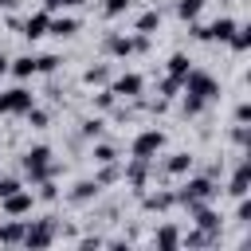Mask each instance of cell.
I'll list each match as a JSON object with an SVG mask.
<instances>
[{
	"label": "cell",
	"instance_id": "cell-1",
	"mask_svg": "<svg viewBox=\"0 0 251 251\" xmlns=\"http://www.w3.org/2000/svg\"><path fill=\"white\" fill-rule=\"evenodd\" d=\"M180 86L188 90V94H184V114H200V110H204V102H212V98L220 94L216 78H212V75H204V71H188Z\"/></svg>",
	"mask_w": 251,
	"mask_h": 251
},
{
	"label": "cell",
	"instance_id": "cell-2",
	"mask_svg": "<svg viewBox=\"0 0 251 251\" xmlns=\"http://www.w3.org/2000/svg\"><path fill=\"white\" fill-rule=\"evenodd\" d=\"M55 169H59V165L51 161V149H47V145H35V149H27V153H24V173H27L35 184H39V180H47Z\"/></svg>",
	"mask_w": 251,
	"mask_h": 251
},
{
	"label": "cell",
	"instance_id": "cell-3",
	"mask_svg": "<svg viewBox=\"0 0 251 251\" xmlns=\"http://www.w3.org/2000/svg\"><path fill=\"white\" fill-rule=\"evenodd\" d=\"M220 188L212 184V176H192L180 192H176V204H184V208H196V204H208L212 196H216Z\"/></svg>",
	"mask_w": 251,
	"mask_h": 251
},
{
	"label": "cell",
	"instance_id": "cell-4",
	"mask_svg": "<svg viewBox=\"0 0 251 251\" xmlns=\"http://www.w3.org/2000/svg\"><path fill=\"white\" fill-rule=\"evenodd\" d=\"M149 47V35H106V51L126 59V55H137Z\"/></svg>",
	"mask_w": 251,
	"mask_h": 251
},
{
	"label": "cell",
	"instance_id": "cell-5",
	"mask_svg": "<svg viewBox=\"0 0 251 251\" xmlns=\"http://www.w3.org/2000/svg\"><path fill=\"white\" fill-rule=\"evenodd\" d=\"M20 243L31 247V251L51 247V243H55V224H51V220H35L31 227H24V239H20Z\"/></svg>",
	"mask_w": 251,
	"mask_h": 251
},
{
	"label": "cell",
	"instance_id": "cell-6",
	"mask_svg": "<svg viewBox=\"0 0 251 251\" xmlns=\"http://www.w3.org/2000/svg\"><path fill=\"white\" fill-rule=\"evenodd\" d=\"M31 106H35V98H31V90H24V86L0 94V114H27Z\"/></svg>",
	"mask_w": 251,
	"mask_h": 251
},
{
	"label": "cell",
	"instance_id": "cell-7",
	"mask_svg": "<svg viewBox=\"0 0 251 251\" xmlns=\"http://www.w3.org/2000/svg\"><path fill=\"white\" fill-rule=\"evenodd\" d=\"M231 31H235V20H227V16H220V20H216V24H208V27H204V24H196V27H192V35H196V39H220V43H227V39H231Z\"/></svg>",
	"mask_w": 251,
	"mask_h": 251
},
{
	"label": "cell",
	"instance_id": "cell-8",
	"mask_svg": "<svg viewBox=\"0 0 251 251\" xmlns=\"http://www.w3.org/2000/svg\"><path fill=\"white\" fill-rule=\"evenodd\" d=\"M161 145H165V133H161V129H141V133L133 137V157H145V161H149Z\"/></svg>",
	"mask_w": 251,
	"mask_h": 251
},
{
	"label": "cell",
	"instance_id": "cell-9",
	"mask_svg": "<svg viewBox=\"0 0 251 251\" xmlns=\"http://www.w3.org/2000/svg\"><path fill=\"white\" fill-rule=\"evenodd\" d=\"M114 98H137L141 90H145V82H141V75H122V78H114Z\"/></svg>",
	"mask_w": 251,
	"mask_h": 251
},
{
	"label": "cell",
	"instance_id": "cell-10",
	"mask_svg": "<svg viewBox=\"0 0 251 251\" xmlns=\"http://www.w3.org/2000/svg\"><path fill=\"white\" fill-rule=\"evenodd\" d=\"M31 200H35L31 192L16 188L12 196H4V212H8V216H24V212H31Z\"/></svg>",
	"mask_w": 251,
	"mask_h": 251
},
{
	"label": "cell",
	"instance_id": "cell-11",
	"mask_svg": "<svg viewBox=\"0 0 251 251\" xmlns=\"http://www.w3.org/2000/svg\"><path fill=\"white\" fill-rule=\"evenodd\" d=\"M247 184H251V165L243 161V165L231 173V184H227V192H231V196H247Z\"/></svg>",
	"mask_w": 251,
	"mask_h": 251
},
{
	"label": "cell",
	"instance_id": "cell-12",
	"mask_svg": "<svg viewBox=\"0 0 251 251\" xmlns=\"http://www.w3.org/2000/svg\"><path fill=\"white\" fill-rule=\"evenodd\" d=\"M47 20H51L47 12H35V16H27V20H24V35H27V39H39V35H47Z\"/></svg>",
	"mask_w": 251,
	"mask_h": 251
},
{
	"label": "cell",
	"instance_id": "cell-13",
	"mask_svg": "<svg viewBox=\"0 0 251 251\" xmlns=\"http://www.w3.org/2000/svg\"><path fill=\"white\" fill-rule=\"evenodd\" d=\"M145 176H149V161H145V157H133V165L126 169V180H129L133 188H145Z\"/></svg>",
	"mask_w": 251,
	"mask_h": 251
},
{
	"label": "cell",
	"instance_id": "cell-14",
	"mask_svg": "<svg viewBox=\"0 0 251 251\" xmlns=\"http://www.w3.org/2000/svg\"><path fill=\"white\" fill-rule=\"evenodd\" d=\"M141 204H145V212H165V208L176 204V192H149Z\"/></svg>",
	"mask_w": 251,
	"mask_h": 251
},
{
	"label": "cell",
	"instance_id": "cell-15",
	"mask_svg": "<svg viewBox=\"0 0 251 251\" xmlns=\"http://www.w3.org/2000/svg\"><path fill=\"white\" fill-rule=\"evenodd\" d=\"M192 216H196V227H204V231H212V235L220 231V216H216L212 208H204V204H196V208H192Z\"/></svg>",
	"mask_w": 251,
	"mask_h": 251
},
{
	"label": "cell",
	"instance_id": "cell-16",
	"mask_svg": "<svg viewBox=\"0 0 251 251\" xmlns=\"http://www.w3.org/2000/svg\"><path fill=\"white\" fill-rule=\"evenodd\" d=\"M47 31H51V35H59V39H67V35H75V31H78V20H71V16L47 20Z\"/></svg>",
	"mask_w": 251,
	"mask_h": 251
},
{
	"label": "cell",
	"instance_id": "cell-17",
	"mask_svg": "<svg viewBox=\"0 0 251 251\" xmlns=\"http://www.w3.org/2000/svg\"><path fill=\"white\" fill-rule=\"evenodd\" d=\"M157 27H161V12H157V8H149V12L137 16V35H153Z\"/></svg>",
	"mask_w": 251,
	"mask_h": 251
},
{
	"label": "cell",
	"instance_id": "cell-18",
	"mask_svg": "<svg viewBox=\"0 0 251 251\" xmlns=\"http://www.w3.org/2000/svg\"><path fill=\"white\" fill-rule=\"evenodd\" d=\"M192 169V157L188 153H173L169 161H165V173H173V176H180V173H188Z\"/></svg>",
	"mask_w": 251,
	"mask_h": 251
},
{
	"label": "cell",
	"instance_id": "cell-19",
	"mask_svg": "<svg viewBox=\"0 0 251 251\" xmlns=\"http://www.w3.org/2000/svg\"><path fill=\"white\" fill-rule=\"evenodd\" d=\"M98 188H102L98 180H78V184H75V192H71V200H75V204H82V200L98 196Z\"/></svg>",
	"mask_w": 251,
	"mask_h": 251
},
{
	"label": "cell",
	"instance_id": "cell-20",
	"mask_svg": "<svg viewBox=\"0 0 251 251\" xmlns=\"http://www.w3.org/2000/svg\"><path fill=\"white\" fill-rule=\"evenodd\" d=\"M20 239H24V224H20V220L0 224V243H20Z\"/></svg>",
	"mask_w": 251,
	"mask_h": 251
},
{
	"label": "cell",
	"instance_id": "cell-21",
	"mask_svg": "<svg viewBox=\"0 0 251 251\" xmlns=\"http://www.w3.org/2000/svg\"><path fill=\"white\" fill-rule=\"evenodd\" d=\"M216 235L212 231H204V227H196V231H188V235H180V243H188V247H208Z\"/></svg>",
	"mask_w": 251,
	"mask_h": 251
},
{
	"label": "cell",
	"instance_id": "cell-22",
	"mask_svg": "<svg viewBox=\"0 0 251 251\" xmlns=\"http://www.w3.org/2000/svg\"><path fill=\"white\" fill-rule=\"evenodd\" d=\"M200 12H204V0H180V4H176V16H180V20H196Z\"/></svg>",
	"mask_w": 251,
	"mask_h": 251
},
{
	"label": "cell",
	"instance_id": "cell-23",
	"mask_svg": "<svg viewBox=\"0 0 251 251\" xmlns=\"http://www.w3.org/2000/svg\"><path fill=\"white\" fill-rule=\"evenodd\" d=\"M227 43H231L235 51H247V47H251V27H239V24H235V31H231Z\"/></svg>",
	"mask_w": 251,
	"mask_h": 251
},
{
	"label": "cell",
	"instance_id": "cell-24",
	"mask_svg": "<svg viewBox=\"0 0 251 251\" xmlns=\"http://www.w3.org/2000/svg\"><path fill=\"white\" fill-rule=\"evenodd\" d=\"M8 71H16L20 78H27V75H35V59H31V55H20V59H12Z\"/></svg>",
	"mask_w": 251,
	"mask_h": 251
},
{
	"label": "cell",
	"instance_id": "cell-25",
	"mask_svg": "<svg viewBox=\"0 0 251 251\" xmlns=\"http://www.w3.org/2000/svg\"><path fill=\"white\" fill-rule=\"evenodd\" d=\"M157 243H161V247H180V231H176L173 224H165V227L157 231Z\"/></svg>",
	"mask_w": 251,
	"mask_h": 251
},
{
	"label": "cell",
	"instance_id": "cell-26",
	"mask_svg": "<svg viewBox=\"0 0 251 251\" xmlns=\"http://www.w3.org/2000/svg\"><path fill=\"white\" fill-rule=\"evenodd\" d=\"M188 71H192V67H188V55H180V51H176V55L169 59V75H176V78H184Z\"/></svg>",
	"mask_w": 251,
	"mask_h": 251
},
{
	"label": "cell",
	"instance_id": "cell-27",
	"mask_svg": "<svg viewBox=\"0 0 251 251\" xmlns=\"http://www.w3.org/2000/svg\"><path fill=\"white\" fill-rule=\"evenodd\" d=\"M106 78H110V67H90V71L82 75V82H86V86H102Z\"/></svg>",
	"mask_w": 251,
	"mask_h": 251
},
{
	"label": "cell",
	"instance_id": "cell-28",
	"mask_svg": "<svg viewBox=\"0 0 251 251\" xmlns=\"http://www.w3.org/2000/svg\"><path fill=\"white\" fill-rule=\"evenodd\" d=\"M118 176H122V169H118L114 161H106V165H102V173H98L94 180H98V184H110V180H118Z\"/></svg>",
	"mask_w": 251,
	"mask_h": 251
},
{
	"label": "cell",
	"instance_id": "cell-29",
	"mask_svg": "<svg viewBox=\"0 0 251 251\" xmlns=\"http://www.w3.org/2000/svg\"><path fill=\"white\" fill-rule=\"evenodd\" d=\"M94 161H98V165H106V161H118L114 145H94Z\"/></svg>",
	"mask_w": 251,
	"mask_h": 251
},
{
	"label": "cell",
	"instance_id": "cell-30",
	"mask_svg": "<svg viewBox=\"0 0 251 251\" xmlns=\"http://www.w3.org/2000/svg\"><path fill=\"white\" fill-rule=\"evenodd\" d=\"M180 82H184V78H176V75H169V78L161 82V94H165V98H173V94L180 90Z\"/></svg>",
	"mask_w": 251,
	"mask_h": 251
},
{
	"label": "cell",
	"instance_id": "cell-31",
	"mask_svg": "<svg viewBox=\"0 0 251 251\" xmlns=\"http://www.w3.org/2000/svg\"><path fill=\"white\" fill-rule=\"evenodd\" d=\"M126 8H129V0H106V4H102V12H106V16H122Z\"/></svg>",
	"mask_w": 251,
	"mask_h": 251
},
{
	"label": "cell",
	"instance_id": "cell-32",
	"mask_svg": "<svg viewBox=\"0 0 251 251\" xmlns=\"http://www.w3.org/2000/svg\"><path fill=\"white\" fill-rule=\"evenodd\" d=\"M16 188H20V180H16V176H0V200H4V196H12Z\"/></svg>",
	"mask_w": 251,
	"mask_h": 251
},
{
	"label": "cell",
	"instance_id": "cell-33",
	"mask_svg": "<svg viewBox=\"0 0 251 251\" xmlns=\"http://www.w3.org/2000/svg\"><path fill=\"white\" fill-rule=\"evenodd\" d=\"M55 67H59L55 55H39V59H35V71H55Z\"/></svg>",
	"mask_w": 251,
	"mask_h": 251
},
{
	"label": "cell",
	"instance_id": "cell-34",
	"mask_svg": "<svg viewBox=\"0 0 251 251\" xmlns=\"http://www.w3.org/2000/svg\"><path fill=\"white\" fill-rule=\"evenodd\" d=\"M27 122H31V126H35V129H43V126H47V114H43V110H35V106H31V110H27Z\"/></svg>",
	"mask_w": 251,
	"mask_h": 251
},
{
	"label": "cell",
	"instance_id": "cell-35",
	"mask_svg": "<svg viewBox=\"0 0 251 251\" xmlns=\"http://www.w3.org/2000/svg\"><path fill=\"white\" fill-rule=\"evenodd\" d=\"M39 196H43V200H55V196H59V188L51 184V176H47V180H39Z\"/></svg>",
	"mask_w": 251,
	"mask_h": 251
},
{
	"label": "cell",
	"instance_id": "cell-36",
	"mask_svg": "<svg viewBox=\"0 0 251 251\" xmlns=\"http://www.w3.org/2000/svg\"><path fill=\"white\" fill-rule=\"evenodd\" d=\"M94 102H98V110H110V106H114L118 98H114V90H102V94H98Z\"/></svg>",
	"mask_w": 251,
	"mask_h": 251
},
{
	"label": "cell",
	"instance_id": "cell-37",
	"mask_svg": "<svg viewBox=\"0 0 251 251\" xmlns=\"http://www.w3.org/2000/svg\"><path fill=\"white\" fill-rule=\"evenodd\" d=\"M235 122H239V126H247V122H251V106H247V102H239V106H235Z\"/></svg>",
	"mask_w": 251,
	"mask_h": 251
},
{
	"label": "cell",
	"instance_id": "cell-38",
	"mask_svg": "<svg viewBox=\"0 0 251 251\" xmlns=\"http://www.w3.org/2000/svg\"><path fill=\"white\" fill-rule=\"evenodd\" d=\"M98 129H102V122H98V118H90V122H82V133H86V137H98Z\"/></svg>",
	"mask_w": 251,
	"mask_h": 251
},
{
	"label": "cell",
	"instance_id": "cell-39",
	"mask_svg": "<svg viewBox=\"0 0 251 251\" xmlns=\"http://www.w3.org/2000/svg\"><path fill=\"white\" fill-rule=\"evenodd\" d=\"M235 220H239V224H247V220H251V204H247L243 196H239V212H235Z\"/></svg>",
	"mask_w": 251,
	"mask_h": 251
},
{
	"label": "cell",
	"instance_id": "cell-40",
	"mask_svg": "<svg viewBox=\"0 0 251 251\" xmlns=\"http://www.w3.org/2000/svg\"><path fill=\"white\" fill-rule=\"evenodd\" d=\"M75 4H82V0H47V12H59V8H75Z\"/></svg>",
	"mask_w": 251,
	"mask_h": 251
},
{
	"label": "cell",
	"instance_id": "cell-41",
	"mask_svg": "<svg viewBox=\"0 0 251 251\" xmlns=\"http://www.w3.org/2000/svg\"><path fill=\"white\" fill-rule=\"evenodd\" d=\"M231 137H235L239 145H247V126H235V133H231Z\"/></svg>",
	"mask_w": 251,
	"mask_h": 251
},
{
	"label": "cell",
	"instance_id": "cell-42",
	"mask_svg": "<svg viewBox=\"0 0 251 251\" xmlns=\"http://www.w3.org/2000/svg\"><path fill=\"white\" fill-rule=\"evenodd\" d=\"M4 71H8V59H4V55H0V75H4Z\"/></svg>",
	"mask_w": 251,
	"mask_h": 251
},
{
	"label": "cell",
	"instance_id": "cell-43",
	"mask_svg": "<svg viewBox=\"0 0 251 251\" xmlns=\"http://www.w3.org/2000/svg\"><path fill=\"white\" fill-rule=\"evenodd\" d=\"M0 4H4V8H12V4H16V0H0Z\"/></svg>",
	"mask_w": 251,
	"mask_h": 251
}]
</instances>
